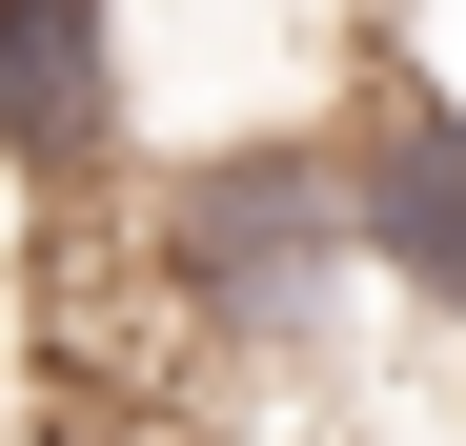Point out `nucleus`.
Listing matches in <instances>:
<instances>
[{
	"label": "nucleus",
	"instance_id": "f257e3e1",
	"mask_svg": "<svg viewBox=\"0 0 466 446\" xmlns=\"http://www.w3.org/2000/svg\"><path fill=\"white\" fill-rule=\"evenodd\" d=\"M122 244H142V284H163L183 365H264V386H304V365L345 345V305H385L345 122L325 142H203V163L122 183Z\"/></svg>",
	"mask_w": 466,
	"mask_h": 446
},
{
	"label": "nucleus",
	"instance_id": "f03ea898",
	"mask_svg": "<svg viewBox=\"0 0 466 446\" xmlns=\"http://www.w3.org/2000/svg\"><path fill=\"white\" fill-rule=\"evenodd\" d=\"M0 183L41 223H102L142 183V61L122 0H0Z\"/></svg>",
	"mask_w": 466,
	"mask_h": 446
},
{
	"label": "nucleus",
	"instance_id": "7ed1b4c3",
	"mask_svg": "<svg viewBox=\"0 0 466 446\" xmlns=\"http://www.w3.org/2000/svg\"><path fill=\"white\" fill-rule=\"evenodd\" d=\"M345 163H365L385 305L466 345V82H426V61H365V82H345Z\"/></svg>",
	"mask_w": 466,
	"mask_h": 446
}]
</instances>
